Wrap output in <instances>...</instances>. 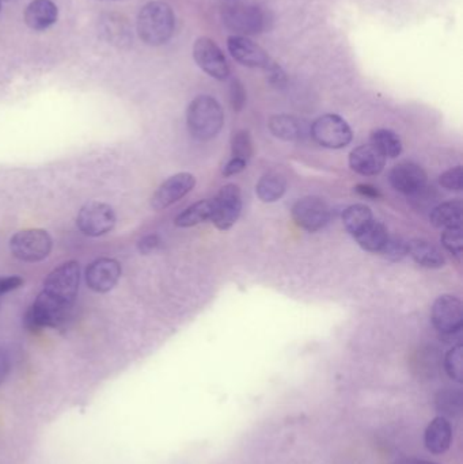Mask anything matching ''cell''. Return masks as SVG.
Masks as SVG:
<instances>
[{"label": "cell", "instance_id": "22", "mask_svg": "<svg viewBox=\"0 0 463 464\" xmlns=\"http://www.w3.org/2000/svg\"><path fill=\"white\" fill-rule=\"evenodd\" d=\"M388 237V228L382 223L375 222V220H372L363 230L355 235V239L358 240L361 247L371 251V253H380Z\"/></svg>", "mask_w": 463, "mask_h": 464}, {"label": "cell", "instance_id": "7", "mask_svg": "<svg viewBox=\"0 0 463 464\" xmlns=\"http://www.w3.org/2000/svg\"><path fill=\"white\" fill-rule=\"evenodd\" d=\"M211 219L215 227L227 231L236 225L241 217L242 195L236 185L228 184L220 189L217 198L211 201Z\"/></svg>", "mask_w": 463, "mask_h": 464}, {"label": "cell", "instance_id": "11", "mask_svg": "<svg viewBox=\"0 0 463 464\" xmlns=\"http://www.w3.org/2000/svg\"><path fill=\"white\" fill-rule=\"evenodd\" d=\"M227 48L231 56L246 67L269 71L276 64L272 62L265 49L261 48L250 38L242 37V35H230L227 38Z\"/></svg>", "mask_w": 463, "mask_h": 464}, {"label": "cell", "instance_id": "18", "mask_svg": "<svg viewBox=\"0 0 463 464\" xmlns=\"http://www.w3.org/2000/svg\"><path fill=\"white\" fill-rule=\"evenodd\" d=\"M453 441V428L446 417H435L424 433V444L431 454L442 455L448 452Z\"/></svg>", "mask_w": 463, "mask_h": 464}, {"label": "cell", "instance_id": "23", "mask_svg": "<svg viewBox=\"0 0 463 464\" xmlns=\"http://www.w3.org/2000/svg\"><path fill=\"white\" fill-rule=\"evenodd\" d=\"M287 181L285 177L276 173H269L258 181L256 193L263 203H276L285 196Z\"/></svg>", "mask_w": 463, "mask_h": 464}, {"label": "cell", "instance_id": "13", "mask_svg": "<svg viewBox=\"0 0 463 464\" xmlns=\"http://www.w3.org/2000/svg\"><path fill=\"white\" fill-rule=\"evenodd\" d=\"M196 179L189 173H179L166 179L151 198V207L155 211H162L173 206L177 201L192 192Z\"/></svg>", "mask_w": 463, "mask_h": 464}, {"label": "cell", "instance_id": "20", "mask_svg": "<svg viewBox=\"0 0 463 464\" xmlns=\"http://www.w3.org/2000/svg\"><path fill=\"white\" fill-rule=\"evenodd\" d=\"M269 130L276 138L285 141L302 140L306 135V124L288 114H276L269 120Z\"/></svg>", "mask_w": 463, "mask_h": 464}, {"label": "cell", "instance_id": "8", "mask_svg": "<svg viewBox=\"0 0 463 464\" xmlns=\"http://www.w3.org/2000/svg\"><path fill=\"white\" fill-rule=\"evenodd\" d=\"M76 225L87 237H102L113 230L116 226V214L109 204L90 201L79 211Z\"/></svg>", "mask_w": 463, "mask_h": 464}, {"label": "cell", "instance_id": "16", "mask_svg": "<svg viewBox=\"0 0 463 464\" xmlns=\"http://www.w3.org/2000/svg\"><path fill=\"white\" fill-rule=\"evenodd\" d=\"M59 18V8L52 0H33L24 10V19L27 26L35 32H43L53 26Z\"/></svg>", "mask_w": 463, "mask_h": 464}, {"label": "cell", "instance_id": "43", "mask_svg": "<svg viewBox=\"0 0 463 464\" xmlns=\"http://www.w3.org/2000/svg\"><path fill=\"white\" fill-rule=\"evenodd\" d=\"M0 7H2V2H0Z\"/></svg>", "mask_w": 463, "mask_h": 464}, {"label": "cell", "instance_id": "5", "mask_svg": "<svg viewBox=\"0 0 463 464\" xmlns=\"http://www.w3.org/2000/svg\"><path fill=\"white\" fill-rule=\"evenodd\" d=\"M223 24L236 35L258 34L265 27V16L257 5L247 3H236L223 8Z\"/></svg>", "mask_w": 463, "mask_h": 464}, {"label": "cell", "instance_id": "12", "mask_svg": "<svg viewBox=\"0 0 463 464\" xmlns=\"http://www.w3.org/2000/svg\"><path fill=\"white\" fill-rule=\"evenodd\" d=\"M121 277V265L113 258H98L87 266V286L97 294L111 291Z\"/></svg>", "mask_w": 463, "mask_h": 464}, {"label": "cell", "instance_id": "33", "mask_svg": "<svg viewBox=\"0 0 463 464\" xmlns=\"http://www.w3.org/2000/svg\"><path fill=\"white\" fill-rule=\"evenodd\" d=\"M439 182L445 189L454 190V192L462 190L463 170L461 166H457V168L445 171V173L440 176Z\"/></svg>", "mask_w": 463, "mask_h": 464}, {"label": "cell", "instance_id": "17", "mask_svg": "<svg viewBox=\"0 0 463 464\" xmlns=\"http://www.w3.org/2000/svg\"><path fill=\"white\" fill-rule=\"evenodd\" d=\"M386 158L374 146H361L350 155V166L361 176H377L383 170Z\"/></svg>", "mask_w": 463, "mask_h": 464}, {"label": "cell", "instance_id": "21", "mask_svg": "<svg viewBox=\"0 0 463 464\" xmlns=\"http://www.w3.org/2000/svg\"><path fill=\"white\" fill-rule=\"evenodd\" d=\"M461 201H449L440 204L431 212V223L438 228L462 227Z\"/></svg>", "mask_w": 463, "mask_h": 464}, {"label": "cell", "instance_id": "10", "mask_svg": "<svg viewBox=\"0 0 463 464\" xmlns=\"http://www.w3.org/2000/svg\"><path fill=\"white\" fill-rule=\"evenodd\" d=\"M432 324L442 334H454L462 329L463 305L458 297L443 295L435 300L431 311Z\"/></svg>", "mask_w": 463, "mask_h": 464}, {"label": "cell", "instance_id": "29", "mask_svg": "<svg viewBox=\"0 0 463 464\" xmlns=\"http://www.w3.org/2000/svg\"><path fill=\"white\" fill-rule=\"evenodd\" d=\"M231 151H233V158H236V160H245L246 163L249 162L250 158L253 157V143L249 132L239 130V132L233 136Z\"/></svg>", "mask_w": 463, "mask_h": 464}, {"label": "cell", "instance_id": "32", "mask_svg": "<svg viewBox=\"0 0 463 464\" xmlns=\"http://www.w3.org/2000/svg\"><path fill=\"white\" fill-rule=\"evenodd\" d=\"M103 33H105L106 38L113 44H122L130 41V33H128L127 27L122 24V22H120V19H114L113 16H111L105 22Z\"/></svg>", "mask_w": 463, "mask_h": 464}, {"label": "cell", "instance_id": "34", "mask_svg": "<svg viewBox=\"0 0 463 464\" xmlns=\"http://www.w3.org/2000/svg\"><path fill=\"white\" fill-rule=\"evenodd\" d=\"M230 95L234 111H241L246 102V92H245L244 84L238 79H234L231 82Z\"/></svg>", "mask_w": 463, "mask_h": 464}, {"label": "cell", "instance_id": "38", "mask_svg": "<svg viewBox=\"0 0 463 464\" xmlns=\"http://www.w3.org/2000/svg\"><path fill=\"white\" fill-rule=\"evenodd\" d=\"M356 192L370 198H381L380 190H378L377 188L372 187V185H358V187H356Z\"/></svg>", "mask_w": 463, "mask_h": 464}, {"label": "cell", "instance_id": "30", "mask_svg": "<svg viewBox=\"0 0 463 464\" xmlns=\"http://www.w3.org/2000/svg\"><path fill=\"white\" fill-rule=\"evenodd\" d=\"M380 253H382V256L388 258L389 261H401L404 256H408V242L402 237L389 235L388 240H386L385 246Z\"/></svg>", "mask_w": 463, "mask_h": 464}, {"label": "cell", "instance_id": "31", "mask_svg": "<svg viewBox=\"0 0 463 464\" xmlns=\"http://www.w3.org/2000/svg\"><path fill=\"white\" fill-rule=\"evenodd\" d=\"M440 240H442V245L445 246L453 256L461 259L463 250L462 227L446 228V230L443 231L442 237H440Z\"/></svg>", "mask_w": 463, "mask_h": 464}, {"label": "cell", "instance_id": "6", "mask_svg": "<svg viewBox=\"0 0 463 464\" xmlns=\"http://www.w3.org/2000/svg\"><path fill=\"white\" fill-rule=\"evenodd\" d=\"M312 136L325 149L340 150L351 143L352 130L342 117L337 114H325L313 122Z\"/></svg>", "mask_w": 463, "mask_h": 464}, {"label": "cell", "instance_id": "15", "mask_svg": "<svg viewBox=\"0 0 463 464\" xmlns=\"http://www.w3.org/2000/svg\"><path fill=\"white\" fill-rule=\"evenodd\" d=\"M391 184L394 189L405 195H418L426 188L427 174L416 163H399L391 171Z\"/></svg>", "mask_w": 463, "mask_h": 464}, {"label": "cell", "instance_id": "40", "mask_svg": "<svg viewBox=\"0 0 463 464\" xmlns=\"http://www.w3.org/2000/svg\"><path fill=\"white\" fill-rule=\"evenodd\" d=\"M396 464H439L435 462H429V460H420V459H404L400 460Z\"/></svg>", "mask_w": 463, "mask_h": 464}, {"label": "cell", "instance_id": "3", "mask_svg": "<svg viewBox=\"0 0 463 464\" xmlns=\"http://www.w3.org/2000/svg\"><path fill=\"white\" fill-rule=\"evenodd\" d=\"M187 121L193 138L203 141L211 140L222 130L225 114L215 98L200 95L190 102Z\"/></svg>", "mask_w": 463, "mask_h": 464}, {"label": "cell", "instance_id": "36", "mask_svg": "<svg viewBox=\"0 0 463 464\" xmlns=\"http://www.w3.org/2000/svg\"><path fill=\"white\" fill-rule=\"evenodd\" d=\"M24 280L19 276H8V277H0V296L8 294V292L15 291L22 286Z\"/></svg>", "mask_w": 463, "mask_h": 464}, {"label": "cell", "instance_id": "24", "mask_svg": "<svg viewBox=\"0 0 463 464\" xmlns=\"http://www.w3.org/2000/svg\"><path fill=\"white\" fill-rule=\"evenodd\" d=\"M371 146H374L385 158L400 157L402 152L401 139L391 130H378L372 132Z\"/></svg>", "mask_w": 463, "mask_h": 464}, {"label": "cell", "instance_id": "35", "mask_svg": "<svg viewBox=\"0 0 463 464\" xmlns=\"http://www.w3.org/2000/svg\"><path fill=\"white\" fill-rule=\"evenodd\" d=\"M160 239L158 235H147L143 239L139 240L138 248L141 254L147 256V254L152 253V251L157 250L159 247Z\"/></svg>", "mask_w": 463, "mask_h": 464}, {"label": "cell", "instance_id": "14", "mask_svg": "<svg viewBox=\"0 0 463 464\" xmlns=\"http://www.w3.org/2000/svg\"><path fill=\"white\" fill-rule=\"evenodd\" d=\"M293 218L299 227L315 232L328 225L331 212L321 198H304L294 206Z\"/></svg>", "mask_w": 463, "mask_h": 464}, {"label": "cell", "instance_id": "41", "mask_svg": "<svg viewBox=\"0 0 463 464\" xmlns=\"http://www.w3.org/2000/svg\"><path fill=\"white\" fill-rule=\"evenodd\" d=\"M101 2H108V0H101ZM111 2H119V0H111Z\"/></svg>", "mask_w": 463, "mask_h": 464}, {"label": "cell", "instance_id": "9", "mask_svg": "<svg viewBox=\"0 0 463 464\" xmlns=\"http://www.w3.org/2000/svg\"><path fill=\"white\" fill-rule=\"evenodd\" d=\"M193 57L198 67L217 81H225L230 75V67L222 49L214 40L208 37H200L193 45Z\"/></svg>", "mask_w": 463, "mask_h": 464}, {"label": "cell", "instance_id": "28", "mask_svg": "<svg viewBox=\"0 0 463 464\" xmlns=\"http://www.w3.org/2000/svg\"><path fill=\"white\" fill-rule=\"evenodd\" d=\"M445 370L449 378L462 383L463 381V346L457 345L448 352L445 359Z\"/></svg>", "mask_w": 463, "mask_h": 464}, {"label": "cell", "instance_id": "1", "mask_svg": "<svg viewBox=\"0 0 463 464\" xmlns=\"http://www.w3.org/2000/svg\"><path fill=\"white\" fill-rule=\"evenodd\" d=\"M81 281V267L76 261H67L49 273L43 291L24 314V324L30 332L60 327L68 318Z\"/></svg>", "mask_w": 463, "mask_h": 464}, {"label": "cell", "instance_id": "39", "mask_svg": "<svg viewBox=\"0 0 463 464\" xmlns=\"http://www.w3.org/2000/svg\"><path fill=\"white\" fill-rule=\"evenodd\" d=\"M8 372H10V360L5 352L0 351V384L7 378Z\"/></svg>", "mask_w": 463, "mask_h": 464}, {"label": "cell", "instance_id": "25", "mask_svg": "<svg viewBox=\"0 0 463 464\" xmlns=\"http://www.w3.org/2000/svg\"><path fill=\"white\" fill-rule=\"evenodd\" d=\"M211 201L201 200L190 206L189 208L185 209L184 212H181L176 218L174 223H176L177 227H193V226L200 225V223L211 219Z\"/></svg>", "mask_w": 463, "mask_h": 464}, {"label": "cell", "instance_id": "4", "mask_svg": "<svg viewBox=\"0 0 463 464\" xmlns=\"http://www.w3.org/2000/svg\"><path fill=\"white\" fill-rule=\"evenodd\" d=\"M51 235L40 228L16 232L10 239V251L16 259L24 262H40L52 251Z\"/></svg>", "mask_w": 463, "mask_h": 464}, {"label": "cell", "instance_id": "42", "mask_svg": "<svg viewBox=\"0 0 463 464\" xmlns=\"http://www.w3.org/2000/svg\"><path fill=\"white\" fill-rule=\"evenodd\" d=\"M0 2H11V0H0Z\"/></svg>", "mask_w": 463, "mask_h": 464}, {"label": "cell", "instance_id": "2", "mask_svg": "<svg viewBox=\"0 0 463 464\" xmlns=\"http://www.w3.org/2000/svg\"><path fill=\"white\" fill-rule=\"evenodd\" d=\"M138 34L144 44L160 46L173 37L176 18L173 8L165 2H150L138 15Z\"/></svg>", "mask_w": 463, "mask_h": 464}, {"label": "cell", "instance_id": "37", "mask_svg": "<svg viewBox=\"0 0 463 464\" xmlns=\"http://www.w3.org/2000/svg\"><path fill=\"white\" fill-rule=\"evenodd\" d=\"M247 163L245 160H236V158H231V160H228L226 163L225 169H223V176L231 177L236 176V174L241 173L246 169Z\"/></svg>", "mask_w": 463, "mask_h": 464}, {"label": "cell", "instance_id": "27", "mask_svg": "<svg viewBox=\"0 0 463 464\" xmlns=\"http://www.w3.org/2000/svg\"><path fill=\"white\" fill-rule=\"evenodd\" d=\"M435 405L439 411L448 416H458L462 411V392L456 390H443L438 392Z\"/></svg>", "mask_w": 463, "mask_h": 464}, {"label": "cell", "instance_id": "26", "mask_svg": "<svg viewBox=\"0 0 463 464\" xmlns=\"http://www.w3.org/2000/svg\"><path fill=\"white\" fill-rule=\"evenodd\" d=\"M372 220L374 219H372L371 209L363 206V204L348 207L342 214V222H344L345 228L352 237L363 230Z\"/></svg>", "mask_w": 463, "mask_h": 464}, {"label": "cell", "instance_id": "19", "mask_svg": "<svg viewBox=\"0 0 463 464\" xmlns=\"http://www.w3.org/2000/svg\"><path fill=\"white\" fill-rule=\"evenodd\" d=\"M408 254L415 259L416 264L427 269H439L445 266L446 259L442 251L429 240L413 239L408 242Z\"/></svg>", "mask_w": 463, "mask_h": 464}]
</instances>
